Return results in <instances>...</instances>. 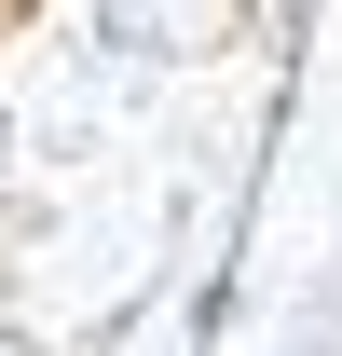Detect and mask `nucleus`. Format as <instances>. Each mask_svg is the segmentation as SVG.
<instances>
[{
    "mask_svg": "<svg viewBox=\"0 0 342 356\" xmlns=\"http://www.w3.org/2000/svg\"><path fill=\"white\" fill-rule=\"evenodd\" d=\"M0 14H42V0H0Z\"/></svg>",
    "mask_w": 342,
    "mask_h": 356,
    "instance_id": "obj_1",
    "label": "nucleus"
},
{
    "mask_svg": "<svg viewBox=\"0 0 342 356\" xmlns=\"http://www.w3.org/2000/svg\"><path fill=\"white\" fill-rule=\"evenodd\" d=\"M0 356H14V329H0Z\"/></svg>",
    "mask_w": 342,
    "mask_h": 356,
    "instance_id": "obj_2",
    "label": "nucleus"
}]
</instances>
